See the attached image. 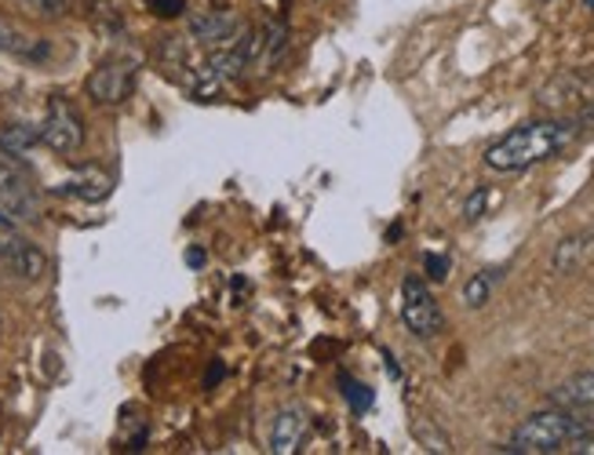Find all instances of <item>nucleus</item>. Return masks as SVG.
I'll return each instance as SVG.
<instances>
[{"label": "nucleus", "mask_w": 594, "mask_h": 455, "mask_svg": "<svg viewBox=\"0 0 594 455\" xmlns=\"http://www.w3.org/2000/svg\"><path fill=\"white\" fill-rule=\"evenodd\" d=\"M496 281H500V270H478L471 281L463 284V303L471 306V310H482V306L493 299Z\"/></svg>", "instance_id": "14"}, {"label": "nucleus", "mask_w": 594, "mask_h": 455, "mask_svg": "<svg viewBox=\"0 0 594 455\" xmlns=\"http://www.w3.org/2000/svg\"><path fill=\"white\" fill-rule=\"evenodd\" d=\"M587 4H594V0H587Z\"/></svg>", "instance_id": "23"}, {"label": "nucleus", "mask_w": 594, "mask_h": 455, "mask_svg": "<svg viewBox=\"0 0 594 455\" xmlns=\"http://www.w3.org/2000/svg\"><path fill=\"white\" fill-rule=\"evenodd\" d=\"M587 433V422H580L572 411H561V408H547V411H536L529 416L522 427L514 430V438L507 448L500 452H529V455H540V452H558L561 444L577 441Z\"/></svg>", "instance_id": "2"}, {"label": "nucleus", "mask_w": 594, "mask_h": 455, "mask_svg": "<svg viewBox=\"0 0 594 455\" xmlns=\"http://www.w3.org/2000/svg\"><path fill=\"white\" fill-rule=\"evenodd\" d=\"M594 245V234H572L566 237L561 245L555 248V259H550V267H555V273H572L580 270V262L587 259V251Z\"/></svg>", "instance_id": "12"}, {"label": "nucleus", "mask_w": 594, "mask_h": 455, "mask_svg": "<svg viewBox=\"0 0 594 455\" xmlns=\"http://www.w3.org/2000/svg\"><path fill=\"white\" fill-rule=\"evenodd\" d=\"M489 200H493L489 186H474L471 197H466V205H463V219L466 222H478L485 216V208H489Z\"/></svg>", "instance_id": "17"}, {"label": "nucleus", "mask_w": 594, "mask_h": 455, "mask_svg": "<svg viewBox=\"0 0 594 455\" xmlns=\"http://www.w3.org/2000/svg\"><path fill=\"white\" fill-rule=\"evenodd\" d=\"M306 433L303 408H281L270 422V452L274 455H292L300 452V441Z\"/></svg>", "instance_id": "10"}, {"label": "nucleus", "mask_w": 594, "mask_h": 455, "mask_svg": "<svg viewBox=\"0 0 594 455\" xmlns=\"http://www.w3.org/2000/svg\"><path fill=\"white\" fill-rule=\"evenodd\" d=\"M284 40H289V26H284V23H270L267 29H263V48H259V56H263V62H267V66H274V62L281 59Z\"/></svg>", "instance_id": "16"}, {"label": "nucleus", "mask_w": 594, "mask_h": 455, "mask_svg": "<svg viewBox=\"0 0 594 455\" xmlns=\"http://www.w3.org/2000/svg\"><path fill=\"white\" fill-rule=\"evenodd\" d=\"M135 73H140V70H135L132 59L113 56V59L99 62V66L88 73L84 91H88V99L99 102V106H121L135 91Z\"/></svg>", "instance_id": "6"}, {"label": "nucleus", "mask_w": 594, "mask_h": 455, "mask_svg": "<svg viewBox=\"0 0 594 455\" xmlns=\"http://www.w3.org/2000/svg\"><path fill=\"white\" fill-rule=\"evenodd\" d=\"M558 405H569V408H594V372H583V376H572L566 386L555 394Z\"/></svg>", "instance_id": "13"}, {"label": "nucleus", "mask_w": 594, "mask_h": 455, "mask_svg": "<svg viewBox=\"0 0 594 455\" xmlns=\"http://www.w3.org/2000/svg\"><path fill=\"white\" fill-rule=\"evenodd\" d=\"M401 321H405V328L416 339H434L445 328L438 299H434L431 288L416 273H409V278L401 281Z\"/></svg>", "instance_id": "4"}, {"label": "nucleus", "mask_w": 594, "mask_h": 455, "mask_svg": "<svg viewBox=\"0 0 594 455\" xmlns=\"http://www.w3.org/2000/svg\"><path fill=\"white\" fill-rule=\"evenodd\" d=\"M0 51L8 56H19V59H45L48 56V45L37 37H26L23 29H15L12 23L0 19Z\"/></svg>", "instance_id": "11"}, {"label": "nucleus", "mask_w": 594, "mask_h": 455, "mask_svg": "<svg viewBox=\"0 0 594 455\" xmlns=\"http://www.w3.org/2000/svg\"><path fill=\"white\" fill-rule=\"evenodd\" d=\"M339 386H343V397H347L357 411H365L368 405H373V394H368V390H365L362 383H357V379L343 376V379H339Z\"/></svg>", "instance_id": "18"}, {"label": "nucleus", "mask_w": 594, "mask_h": 455, "mask_svg": "<svg viewBox=\"0 0 594 455\" xmlns=\"http://www.w3.org/2000/svg\"><path fill=\"white\" fill-rule=\"evenodd\" d=\"M186 262H190V267H205V251H201V248H190V251H186Z\"/></svg>", "instance_id": "21"}, {"label": "nucleus", "mask_w": 594, "mask_h": 455, "mask_svg": "<svg viewBox=\"0 0 594 455\" xmlns=\"http://www.w3.org/2000/svg\"><path fill=\"white\" fill-rule=\"evenodd\" d=\"M423 267H427V278L431 281H445V278H449V259H441V256H423Z\"/></svg>", "instance_id": "20"}, {"label": "nucleus", "mask_w": 594, "mask_h": 455, "mask_svg": "<svg viewBox=\"0 0 594 455\" xmlns=\"http://www.w3.org/2000/svg\"><path fill=\"white\" fill-rule=\"evenodd\" d=\"M241 29V19L230 12V8H211V12H201L190 19V37L201 40V45H227V40Z\"/></svg>", "instance_id": "9"}, {"label": "nucleus", "mask_w": 594, "mask_h": 455, "mask_svg": "<svg viewBox=\"0 0 594 455\" xmlns=\"http://www.w3.org/2000/svg\"><path fill=\"white\" fill-rule=\"evenodd\" d=\"M110 189H113V179L102 172V168H81L77 175H70V179H62V183L51 186V194H59V197H77V200H88V205H99V200L110 197Z\"/></svg>", "instance_id": "8"}, {"label": "nucleus", "mask_w": 594, "mask_h": 455, "mask_svg": "<svg viewBox=\"0 0 594 455\" xmlns=\"http://www.w3.org/2000/svg\"><path fill=\"white\" fill-rule=\"evenodd\" d=\"M0 262L23 281H40L48 273V256L29 237L19 234L15 226L0 230Z\"/></svg>", "instance_id": "7"}, {"label": "nucleus", "mask_w": 594, "mask_h": 455, "mask_svg": "<svg viewBox=\"0 0 594 455\" xmlns=\"http://www.w3.org/2000/svg\"><path fill=\"white\" fill-rule=\"evenodd\" d=\"M580 121L566 118H550V121H529L522 128L507 132L500 143H493L485 150V168L493 172H525L533 164L550 161L555 153H561L566 146L577 139Z\"/></svg>", "instance_id": "1"}, {"label": "nucleus", "mask_w": 594, "mask_h": 455, "mask_svg": "<svg viewBox=\"0 0 594 455\" xmlns=\"http://www.w3.org/2000/svg\"><path fill=\"white\" fill-rule=\"evenodd\" d=\"M0 211L15 222H37L40 219V197L29 175L12 157H0Z\"/></svg>", "instance_id": "5"}, {"label": "nucleus", "mask_w": 594, "mask_h": 455, "mask_svg": "<svg viewBox=\"0 0 594 455\" xmlns=\"http://www.w3.org/2000/svg\"><path fill=\"white\" fill-rule=\"evenodd\" d=\"M37 143H40V132L26 128V124H4V128H0V146L8 150V157L26 153L29 146H37Z\"/></svg>", "instance_id": "15"}, {"label": "nucleus", "mask_w": 594, "mask_h": 455, "mask_svg": "<svg viewBox=\"0 0 594 455\" xmlns=\"http://www.w3.org/2000/svg\"><path fill=\"white\" fill-rule=\"evenodd\" d=\"M146 8H150L157 19H179L186 12V0H146Z\"/></svg>", "instance_id": "19"}, {"label": "nucleus", "mask_w": 594, "mask_h": 455, "mask_svg": "<svg viewBox=\"0 0 594 455\" xmlns=\"http://www.w3.org/2000/svg\"><path fill=\"white\" fill-rule=\"evenodd\" d=\"M8 226H15V222H12V219H8V216H4V211H0V230H8Z\"/></svg>", "instance_id": "22"}, {"label": "nucleus", "mask_w": 594, "mask_h": 455, "mask_svg": "<svg viewBox=\"0 0 594 455\" xmlns=\"http://www.w3.org/2000/svg\"><path fill=\"white\" fill-rule=\"evenodd\" d=\"M37 132H40V143H45L51 153L70 157L84 146V118L77 113V106L62 99V95H56V99L48 102L45 121H40Z\"/></svg>", "instance_id": "3"}]
</instances>
